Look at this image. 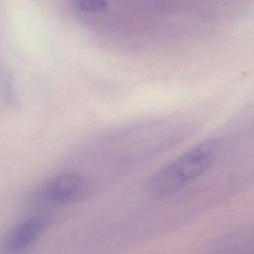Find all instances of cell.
<instances>
[{
    "instance_id": "3",
    "label": "cell",
    "mask_w": 254,
    "mask_h": 254,
    "mask_svg": "<svg viewBox=\"0 0 254 254\" xmlns=\"http://www.w3.org/2000/svg\"><path fill=\"white\" fill-rule=\"evenodd\" d=\"M83 187L82 179L75 174H64L49 181L40 190L39 197L49 204H64L75 199Z\"/></svg>"
},
{
    "instance_id": "2",
    "label": "cell",
    "mask_w": 254,
    "mask_h": 254,
    "mask_svg": "<svg viewBox=\"0 0 254 254\" xmlns=\"http://www.w3.org/2000/svg\"><path fill=\"white\" fill-rule=\"evenodd\" d=\"M50 219L45 215H34L14 225L1 242L2 254H21L45 231Z\"/></svg>"
},
{
    "instance_id": "4",
    "label": "cell",
    "mask_w": 254,
    "mask_h": 254,
    "mask_svg": "<svg viewBox=\"0 0 254 254\" xmlns=\"http://www.w3.org/2000/svg\"><path fill=\"white\" fill-rule=\"evenodd\" d=\"M73 5L83 12H100L106 6V0H73Z\"/></svg>"
},
{
    "instance_id": "1",
    "label": "cell",
    "mask_w": 254,
    "mask_h": 254,
    "mask_svg": "<svg viewBox=\"0 0 254 254\" xmlns=\"http://www.w3.org/2000/svg\"><path fill=\"white\" fill-rule=\"evenodd\" d=\"M219 143L206 139L192 146L156 172L147 183L148 193L156 198L175 193L203 175L215 162Z\"/></svg>"
}]
</instances>
